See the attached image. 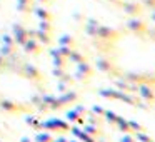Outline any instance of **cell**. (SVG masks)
Returning a JSON list of instances; mask_svg holds the SVG:
<instances>
[{"mask_svg":"<svg viewBox=\"0 0 155 142\" xmlns=\"http://www.w3.org/2000/svg\"><path fill=\"white\" fill-rule=\"evenodd\" d=\"M57 50H58V54H60L62 57H68V54H70L72 47H67V45H60V47H58Z\"/></svg>","mask_w":155,"mask_h":142,"instance_id":"25","label":"cell"},{"mask_svg":"<svg viewBox=\"0 0 155 142\" xmlns=\"http://www.w3.org/2000/svg\"><path fill=\"white\" fill-rule=\"evenodd\" d=\"M40 30H44V32H50V25H48L47 22H40Z\"/></svg>","mask_w":155,"mask_h":142,"instance_id":"32","label":"cell"},{"mask_svg":"<svg viewBox=\"0 0 155 142\" xmlns=\"http://www.w3.org/2000/svg\"><path fill=\"white\" fill-rule=\"evenodd\" d=\"M117 94H118V89H100L98 90L100 97L110 99V100H117Z\"/></svg>","mask_w":155,"mask_h":142,"instance_id":"11","label":"cell"},{"mask_svg":"<svg viewBox=\"0 0 155 142\" xmlns=\"http://www.w3.org/2000/svg\"><path fill=\"white\" fill-rule=\"evenodd\" d=\"M14 30H15V44H18V45H24V42L27 40V32L24 30V29L20 27V25H15L14 27Z\"/></svg>","mask_w":155,"mask_h":142,"instance_id":"10","label":"cell"},{"mask_svg":"<svg viewBox=\"0 0 155 142\" xmlns=\"http://www.w3.org/2000/svg\"><path fill=\"white\" fill-rule=\"evenodd\" d=\"M25 122H27L28 125H34L35 124V115H27V117H25Z\"/></svg>","mask_w":155,"mask_h":142,"instance_id":"33","label":"cell"},{"mask_svg":"<svg viewBox=\"0 0 155 142\" xmlns=\"http://www.w3.org/2000/svg\"><path fill=\"white\" fill-rule=\"evenodd\" d=\"M2 42H4L5 45H10V47H14V44H15V40L10 39V35H4V37H2Z\"/></svg>","mask_w":155,"mask_h":142,"instance_id":"31","label":"cell"},{"mask_svg":"<svg viewBox=\"0 0 155 142\" xmlns=\"http://www.w3.org/2000/svg\"><path fill=\"white\" fill-rule=\"evenodd\" d=\"M128 125H130V130H134V132H142V130H145L143 125H140L138 122H135V120H128Z\"/></svg>","mask_w":155,"mask_h":142,"instance_id":"23","label":"cell"},{"mask_svg":"<svg viewBox=\"0 0 155 142\" xmlns=\"http://www.w3.org/2000/svg\"><path fill=\"white\" fill-rule=\"evenodd\" d=\"M12 47L10 45H2V47H0V55H2V57H8V55H12Z\"/></svg>","mask_w":155,"mask_h":142,"instance_id":"24","label":"cell"},{"mask_svg":"<svg viewBox=\"0 0 155 142\" xmlns=\"http://www.w3.org/2000/svg\"><path fill=\"white\" fill-rule=\"evenodd\" d=\"M58 100L62 102V105L75 104V102L78 100V92H77V90H70V89H67L65 92H62V94L58 95Z\"/></svg>","mask_w":155,"mask_h":142,"instance_id":"5","label":"cell"},{"mask_svg":"<svg viewBox=\"0 0 155 142\" xmlns=\"http://www.w3.org/2000/svg\"><path fill=\"white\" fill-rule=\"evenodd\" d=\"M120 142H137V140H135L134 135H130V132H127V134H124V137L120 139Z\"/></svg>","mask_w":155,"mask_h":142,"instance_id":"29","label":"cell"},{"mask_svg":"<svg viewBox=\"0 0 155 142\" xmlns=\"http://www.w3.org/2000/svg\"><path fill=\"white\" fill-rule=\"evenodd\" d=\"M0 109H2L4 112H8V114H12V112H17L20 107H18V105L15 104L14 100H8V99H2V100H0Z\"/></svg>","mask_w":155,"mask_h":142,"instance_id":"8","label":"cell"},{"mask_svg":"<svg viewBox=\"0 0 155 142\" xmlns=\"http://www.w3.org/2000/svg\"><path fill=\"white\" fill-rule=\"evenodd\" d=\"M128 84H130V82H127L124 77H122V79H117V80H115V87H117L118 90H125V92H128Z\"/></svg>","mask_w":155,"mask_h":142,"instance_id":"18","label":"cell"},{"mask_svg":"<svg viewBox=\"0 0 155 142\" xmlns=\"http://www.w3.org/2000/svg\"><path fill=\"white\" fill-rule=\"evenodd\" d=\"M115 125H117L118 130H122L124 134H127V132H132V130H130V125H128V120H127V119H124V117H120V115H117Z\"/></svg>","mask_w":155,"mask_h":142,"instance_id":"12","label":"cell"},{"mask_svg":"<svg viewBox=\"0 0 155 142\" xmlns=\"http://www.w3.org/2000/svg\"><path fill=\"white\" fill-rule=\"evenodd\" d=\"M64 74H65L64 67H54V69H52V75H54V77H57V79H60Z\"/></svg>","mask_w":155,"mask_h":142,"instance_id":"27","label":"cell"},{"mask_svg":"<svg viewBox=\"0 0 155 142\" xmlns=\"http://www.w3.org/2000/svg\"><path fill=\"white\" fill-rule=\"evenodd\" d=\"M128 27H130L134 32H138V30L143 29V25H142V22H128Z\"/></svg>","mask_w":155,"mask_h":142,"instance_id":"28","label":"cell"},{"mask_svg":"<svg viewBox=\"0 0 155 142\" xmlns=\"http://www.w3.org/2000/svg\"><path fill=\"white\" fill-rule=\"evenodd\" d=\"M65 119H67L68 122H74V124H75V122H77V124H80V125L84 124V115H80L77 110H75V109H70V110L65 112Z\"/></svg>","mask_w":155,"mask_h":142,"instance_id":"9","label":"cell"},{"mask_svg":"<svg viewBox=\"0 0 155 142\" xmlns=\"http://www.w3.org/2000/svg\"><path fill=\"white\" fill-rule=\"evenodd\" d=\"M65 60H67V57H62V55H55V57H52V64H54V67H64Z\"/></svg>","mask_w":155,"mask_h":142,"instance_id":"19","label":"cell"},{"mask_svg":"<svg viewBox=\"0 0 155 142\" xmlns=\"http://www.w3.org/2000/svg\"><path fill=\"white\" fill-rule=\"evenodd\" d=\"M102 117H105V120L110 122V124H115V120H117V114H115V112H112V110H105Z\"/></svg>","mask_w":155,"mask_h":142,"instance_id":"21","label":"cell"},{"mask_svg":"<svg viewBox=\"0 0 155 142\" xmlns=\"http://www.w3.org/2000/svg\"><path fill=\"white\" fill-rule=\"evenodd\" d=\"M38 37V40L42 42L44 45H50V42H52V39L48 37V32H44V30H37V34H35Z\"/></svg>","mask_w":155,"mask_h":142,"instance_id":"16","label":"cell"},{"mask_svg":"<svg viewBox=\"0 0 155 142\" xmlns=\"http://www.w3.org/2000/svg\"><path fill=\"white\" fill-rule=\"evenodd\" d=\"M82 125H84L82 130L87 132L88 135H92V137H95V135L100 134V127H98V125H94V124H82Z\"/></svg>","mask_w":155,"mask_h":142,"instance_id":"13","label":"cell"},{"mask_svg":"<svg viewBox=\"0 0 155 142\" xmlns=\"http://www.w3.org/2000/svg\"><path fill=\"white\" fill-rule=\"evenodd\" d=\"M20 142H32L30 137H27V135H24V137H20Z\"/></svg>","mask_w":155,"mask_h":142,"instance_id":"36","label":"cell"},{"mask_svg":"<svg viewBox=\"0 0 155 142\" xmlns=\"http://www.w3.org/2000/svg\"><path fill=\"white\" fill-rule=\"evenodd\" d=\"M137 94L140 95V97L143 99L147 104H153V102H155V89L152 87V85H148L147 82H142V84H138Z\"/></svg>","mask_w":155,"mask_h":142,"instance_id":"3","label":"cell"},{"mask_svg":"<svg viewBox=\"0 0 155 142\" xmlns=\"http://www.w3.org/2000/svg\"><path fill=\"white\" fill-rule=\"evenodd\" d=\"M58 44H60V45H67V47H74L75 40H74V37H70V35H62V37L58 39Z\"/></svg>","mask_w":155,"mask_h":142,"instance_id":"17","label":"cell"},{"mask_svg":"<svg viewBox=\"0 0 155 142\" xmlns=\"http://www.w3.org/2000/svg\"><path fill=\"white\" fill-rule=\"evenodd\" d=\"M54 140V135L50 132H38L35 135V142H52Z\"/></svg>","mask_w":155,"mask_h":142,"instance_id":"15","label":"cell"},{"mask_svg":"<svg viewBox=\"0 0 155 142\" xmlns=\"http://www.w3.org/2000/svg\"><path fill=\"white\" fill-rule=\"evenodd\" d=\"M38 127L45 129V130H62V132H65V130L70 129V125H68L65 120H62V119L52 117V119H48V120L38 122Z\"/></svg>","mask_w":155,"mask_h":142,"instance_id":"1","label":"cell"},{"mask_svg":"<svg viewBox=\"0 0 155 142\" xmlns=\"http://www.w3.org/2000/svg\"><path fill=\"white\" fill-rule=\"evenodd\" d=\"M77 137H78V140H80V142H97V140H95V137L88 135L87 132H84V130H80V134H78Z\"/></svg>","mask_w":155,"mask_h":142,"instance_id":"20","label":"cell"},{"mask_svg":"<svg viewBox=\"0 0 155 142\" xmlns=\"http://www.w3.org/2000/svg\"><path fill=\"white\" fill-rule=\"evenodd\" d=\"M135 140L137 142H148L150 140V137H148L147 134H145V130H142V132H135Z\"/></svg>","mask_w":155,"mask_h":142,"instance_id":"22","label":"cell"},{"mask_svg":"<svg viewBox=\"0 0 155 142\" xmlns=\"http://www.w3.org/2000/svg\"><path fill=\"white\" fill-rule=\"evenodd\" d=\"M68 142H80V140H77V139H72V140H68Z\"/></svg>","mask_w":155,"mask_h":142,"instance_id":"37","label":"cell"},{"mask_svg":"<svg viewBox=\"0 0 155 142\" xmlns=\"http://www.w3.org/2000/svg\"><path fill=\"white\" fill-rule=\"evenodd\" d=\"M148 142H153V140H152V139H150V140H148Z\"/></svg>","mask_w":155,"mask_h":142,"instance_id":"39","label":"cell"},{"mask_svg":"<svg viewBox=\"0 0 155 142\" xmlns=\"http://www.w3.org/2000/svg\"><path fill=\"white\" fill-rule=\"evenodd\" d=\"M0 142H2V140H0Z\"/></svg>","mask_w":155,"mask_h":142,"instance_id":"40","label":"cell"},{"mask_svg":"<svg viewBox=\"0 0 155 142\" xmlns=\"http://www.w3.org/2000/svg\"><path fill=\"white\" fill-rule=\"evenodd\" d=\"M22 47H24V50L27 52V54H38V52H40V45L37 44V40H35L34 37L27 39V40L24 42V45H22Z\"/></svg>","mask_w":155,"mask_h":142,"instance_id":"7","label":"cell"},{"mask_svg":"<svg viewBox=\"0 0 155 142\" xmlns=\"http://www.w3.org/2000/svg\"><path fill=\"white\" fill-rule=\"evenodd\" d=\"M104 112H105V109L100 107V105H94V107H92V114L97 115V117H102V115H104Z\"/></svg>","mask_w":155,"mask_h":142,"instance_id":"26","label":"cell"},{"mask_svg":"<svg viewBox=\"0 0 155 142\" xmlns=\"http://www.w3.org/2000/svg\"><path fill=\"white\" fill-rule=\"evenodd\" d=\"M75 110H77V112H78V114H80V115H84L85 112H87V109H85L84 105H77V107H75Z\"/></svg>","mask_w":155,"mask_h":142,"instance_id":"34","label":"cell"},{"mask_svg":"<svg viewBox=\"0 0 155 142\" xmlns=\"http://www.w3.org/2000/svg\"><path fill=\"white\" fill-rule=\"evenodd\" d=\"M77 65V70L80 72L82 75H84L85 79H90L92 75H94V72H95V69L92 67L90 64H88L87 60H84V62H78V64H75Z\"/></svg>","mask_w":155,"mask_h":142,"instance_id":"6","label":"cell"},{"mask_svg":"<svg viewBox=\"0 0 155 142\" xmlns=\"http://www.w3.org/2000/svg\"><path fill=\"white\" fill-rule=\"evenodd\" d=\"M20 74L24 75L25 79H28V80H34V82H40V80H44V77H42L40 70H38V69L35 67L34 64H28V62L22 65Z\"/></svg>","mask_w":155,"mask_h":142,"instance_id":"2","label":"cell"},{"mask_svg":"<svg viewBox=\"0 0 155 142\" xmlns=\"http://www.w3.org/2000/svg\"><path fill=\"white\" fill-rule=\"evenodd\" d=\"M57 87H58V92H65V90H67V89H70V87H68L67 84H65V82L58 80V79H57Z\"/></svg>","mask_w":155,"mask_h":142,"instance_id":"30","label":"cell"},{"mask_svg":"<svg viewBox=\"0 0 155 142\" xmlns=\"http://www.w3.org/2000/svg\"><path fill=\"white\" fill-rule=\"evenodd\" d=\"M68 60L72 62V64H78V62H84L85 60V57H84V54H78L77 50H74V49H72L70 50V54H68Z\"/></svg>","mask_w":155,"mask_h":142,"instance_id":"14","label":"cell"},{"mask_svg":"<svg viewBox=\"0 0 155 142\" xmlns=\"http://www.w3.org/2000/svg\"><path fill=\"white\" fill-rule=\"evenodd\" d=\"M52 142H68V139H65V137H62V135H60V137H54V140H52Z\"/></svg>","mask_w":155,"mask_h":142,"instance_id":"35","label":"cell"},{"mask_svg":"<svg viewBox=\"0 0 155 142\" xmlns=\"http://www.w3.org/2000/svg\"><path fill=\"white\" fill-rule=\"evenodd\" d=\"M95 67H97V70L98 72H102V74H108V75H114V74H117V69H115V65L112 64L110 60H108V59H97V60H95Z\"/></svg>","mask_w":155,"mask_h":142,"instance_id":"4","label":"cell"},{"mask_svg":"<svg viewBox=\"0 0 155 142\" xmlns=\"http://www.w3.org/2000/svg\"><path fill=\"white\" fill-rule=\"evenodd\" d=\"M97 142H105V140H97Z\"/></svg>","mask_w":155,"mask_h":142,"instance_id":"38","label":"cell"}]
</instances>
